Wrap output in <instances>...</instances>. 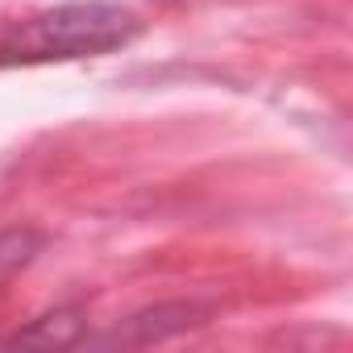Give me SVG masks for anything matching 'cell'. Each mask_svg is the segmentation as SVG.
<instances>
[{
	"mask_svg": "<svg viewBox=\"0 0 353 353\" xmlns=\"http://www.w3.org/2000/svg\"><path fill=\"white\" fill-rule=\"evenodd\" d=\"M204 320V307L196 303H158V307H145V312H133L129 320H121L112 332L104 336H83V345H100V349H133V345H158V341H170L188 328H196Z\"/></svg>",
	"mask_w": 353,
	"mask_h": 353,
	"instance_id": "2",
	"label": "cell"
},
{
	"mask_svg": "<svg viewBox=\"0 0 353 353\" xmlns=\"http://www.w3.org/2000/svg\"><path fill=\"white\" fill-rule=\"evenodd\" d=\"M141 34V17L112 0H67L0 30V67L79 63L125 50Z\"/></svg>",
	"mask_w": 353,
	"mask_h": 353,
	"instance_id": "1",
	"label": "cell"
},
{
	"mask_svg": "<svg viewBox=\"0 0 353 353\" xmlns=\"http://www.w3.org/2000/svg\"><path fill=\"white\" fill-rule=\"evenodd\" d=\"M9 345H42V349H50V345H83V320H79L75 307H59V312L34 320L30 328H17L9 336Z\"/></svg>",
	"mask_w": 353,
	"mask_h": 353,
	"instance_id": "3",
	"label": "cell"
},
{
	"mask_svg": "<svg viewBox=\"0 0 353 353\" xmlns=\"http://www.w3.org/2000/svg\"><path fill=\"white\" fill-rule=\"evenodd\" d=\"M42 245H46V237L38 229H30V225H17V229L0 233V287L13 283L21 270H30L34 258L42 254Z\"/></svg>",
	"mask_w": 353,
	"mask_h": 353,
	"instance_id": "4",
	"label": "cell"
}]
</instances>
